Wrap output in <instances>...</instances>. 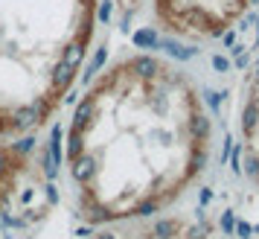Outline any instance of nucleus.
<instances>
[{"instance_id":"f257e3e1","label":"nucleus","mask_w":259,"mask_h":239,"mask_svg":"<svg viewBox=\"0 0 259 239\" xmlns=\"http://www.w3.org/2000/svg\"><path fill=\"white\" fill-rule=\"evenodd\" d=\"M210 117L189 73L149 53L111 61L79 96L64 134V178L88 225L163 216L201 178Z\"/></svg>"},{"instance_id":"f03ea898","label":"nucleus","mask_w":259,"mask_h":239,"mask_svg":"<svg viewBox=\"0 0 259 239\" xmlns=\"http://www.w3.org/2000/svg\"><path fill=\"white\" fill-rule=\"evenodd\" d=\"M99 0H0V140L47 126L67 102L96 32Z\"/></svg>"},{"instance_id":"7ed1b4c3","label":"nucleus","mask_w":259,"mask_h":239,"mask_svg":"<svg viewBox=\"0 0 259 239\" xmlns=\"http://www.w3.org/2000/svg\"><path fill=\"white\" fill-rule=\"evenodd\" d=\"M253 0H152L163 32L181 41H212L242 24Z\"/></svg>"},{"instance_id":"20e7f679","label":"nucleus","mask_w":259,"mask_h":239,"mask_svg":"<svg viewBox=\"0 0 259 239\" xmlns=\"http://www.w3.org/2000/svg\"><path fill=\"white\" fill-rule=\"evenodd\" d=\"M236 149H239V167L250 181V187L259 190V59L247 73L239 114H236Z\"/></svg>"},{"instance_id":"39448f33","label":"nucleus","mask_w":259,"mask_h":239,"mask_svg":"<svg viewBox=\"0 0 259 239\" xmlns=\"http://www.w3.org/2000/svg\"><path fill=\"white\" fill-rule=\"evenodd\" d=\"M82 239H212V233L189 216L163 213L154 219H143V222L94 227Z\"/></svg>"},{"instance_id":"423d86ee","label":"nucleus","mask_w":259,"mask_h":239,"mask_svg":"<svg viewBox=\"0 0 259 239\" xmlns=\"http://www.w3.org/2000/svg\"><path fill=\"white\" fill-rule=\"evenodd\" d=\"M24 167H26V157L21 152V146L15 140H0V213L6 202L12 198L18 181L24 175Z\"/></svg>"}]
</instances>
